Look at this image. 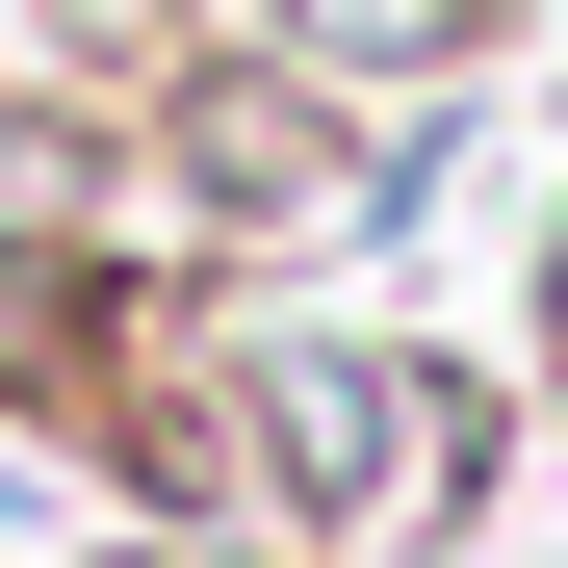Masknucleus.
Wrapping results in <instances>:
<instances>
[{
	"label": "nucleus",
	"instance_id": "nucleus-1",
	"mask_svg": "<svg viewBox=\"0 0 568 568\" xmlns=\"http://www.w3.org/2000/svg\"><path fill=\"white\" fill-rule=\"evenodd\" d=\"M311 27H336V52H439L465 0H311Z\"/></svg>",
	"mask_w": 568,
	"mask_h": 568
}]
</instances>
